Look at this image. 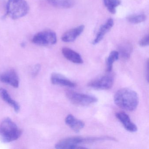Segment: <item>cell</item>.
<instances>
[{"instance_id":"obj_10","label":"cell","mask_w":149,"mask_h":149,"mask_svg":"<svg viewBox=\"0 0 149 149\" xmlns=\"http://www.w3.org/2000/svg\"><path fill=\"white\" fill-rule=\"evenodd\" d=\"M84 29V26L81 25L69 30L63 35L61 38L62 40L66 42L74 41L83 33Z\"/></svg>"},{"instance_id":"obj_20","label":"cell","mask_w":149,"mask_h":149,"mask_svg":"<svg viewBox=\"0 0 149 149\" xmlns=\"http://www.w3.org/2000/svg\"><path fill=\"white\" fill-rule=\"evenodd\" d=\"M129 22L132 24H139L143 22L146 19V16L144 14L130 15L127 18Z\"/></svg>"},{"instance_id":"obj_19","label":"cell","mask_w":149,"mask_h":149,"mask_svg":"<svg viewBox=\"0 0 149 149\" xmlns=\"http://www.w3.org/2000/svg\"><path fill=\"white\" fill-rule=\"evenodd\" d=\"M104 4L111 14L116 13V8L121 4L120 0H103Z\"/></svg>"},{"instance_id":"obj_11","label":"cell","mask_w":149,"mask_h":149,"mask_svg":"<svg viewBox=\"0 0 149 149\" xmlns=\"http://www.w3.org/2000/svg\"><path fill=\"white\" fill-rule=\"evenodd\" d=\"M51 82L55 85L66 86L70 88H74L75 84L73 82L65 77L57 73H53L51 77Z\"/></svg>"},{"instance_id":"obj_22","label":"cell","mask_w":149,"mask_h":149,"mask_svg":"<svg viewBox=\"0 0 149 149\" xmlns=\"http://www.w3.org/2000/svg\"><path fill=\"white\" fill-rule=\"evenodd\" d=\"M40 64H37V65H35L34 67L33 70V74H32L34 76L37 75L39 72H40Z\"/></svg>"},{"instance_id":"obj_6","label":"cell","mask_w":149,"mask_h":149,"mask_svg":"<svg viewBox=\"0 0 149 149\" xmlns=\"http://www.w3.org/2000/svg\"><path fill=\"white\" fill-rule=\"evenodd\" d=\"M85 140L86 137H70L59 141L55 147L57 149H86L85 147L79 146L80 144L86 143Z\"/></svg>"},{"instance_id":"obj_14","label":"cell","mask_w":149,"mask_h":149,"mask_svg":"<svg viewBox=\"0 0 149 149\" xmlns=\"http://www.w3.org/2000/svg\"><path fill=\"white\" fill-rule=\"evenodd\" d=\"M63 56L68 61L75 63L81 64L83 63L82 58L81 56L77 52L68 48H63L62 50Z\"/></svg>"},{"instance_id":"obj_4","label":"cell","mask_w":149,"mask_h":149,"mask_svg":"<svg viewBox=\"0 0 149 149\" xmlns=\"http://www.w3.org/2000/svg\"><path fill=\"white\" fill-rule=\"evenodd\" d=\"M66 94L68 99L76 105L87 106L97 101V98L94 96L72 91H66Z\"/></svg>"},{"instance_id":"obj_8","label":"cell","mask_w":149,"mask_h":149,"mask_svg":"<svg viewBox=\"0 0 149 149\" xmlns=\"http://www.w3.org/2000/svg\"><path fill=\"white\" fill-rule=\"evenodd\" d=\"M0 81L14 88H18L19 86V77L17 73L13 70H10L0 74Z\"/></svg>"},{"instance_id":"obj_7","label":"cell","mask_w":149,"mask_h":149,"mask_svg":"<svg viewBox=\"0 0 149 149\" xmlns=\"http://www.w3.org/2000/svg\"><path fill=\"white\" fill-rule=\"evenodd\" d=\"M114 78L110 75H105L89 83L88 85L96 89L108 90L112 87Z\"/></svg>"},{"instance_id":"obj_13","label":"cell","mask_w":149,"mask_h":149,"mask_svg":"<svg viewBox=\"0 0 149 149\" xmlns=\"http://www.w3.org/2000/svg\"><path fill=\"white\" fill-rule=\"evenodd\" d=\"M65 123L75 132H80L85 125L82 121L75 118L71 114L67 116L65 119Z\"/></svg>"},{"instance_id":"obj_21","label":"cell","mask_w":149,"mask_h":149,"mask_svg":"<svg viewBox=\"0 0 149 149\" xmlns=\"http://www.w3.org/2000/svg\"><path fill=\"white\" fill-rule=\"evenodd\" d=\"M149 44V35L145 36L143 39H141L139 42V45L141 47H144L148 46Z\"/></svg>"},{"instance_id":"obj_9","label":"cell","mask_w":149,"mask_h":149,"mask_svg":"<svg viewBox=\"0 0 149 149\" xmlns=\"http://www.w3.org/2000/svg\"><path fill=\"white\" fill-rule=\"evenodd\" d=\"M116 116L127 131L130 132H136L137 131L136 125L132 122L127 114L124 112H117Z\"/></svg>"},{"instance_id":"obj_5","label":"cell","mask_w":149,"mask_h":149,"mask_svg":"<svg viewBox=\"0 0 149 149\" xmlns=\"http://www.w3.org/2000/svg\"><path fill=\"white\" fill-rule=\"evenodd\" d=\"M57 42V37L54 32L46 30L38 33L33 38V42L42 46L54 45Z\"/></svg>"},{"instance_id":"obj_17","label":"cell","mask_w":149,"mask_h":149,"mask_svg":"<svg viewBox=\"0 0 149 149\" xmlns=\"http://www.w3.org/2000/svg\"><path fill=\"white\" fill-rule=\"evenodd\" d=\"M49 3L56 7L70 8L74 4V0H47Z\"/></svg>"},{"instance_id":"obj_15","label":"cell","mask_w":149,"mask_h":149,"mask_svg":"<svg viewBox=\"0 0 149 149\" xmlns=\"http://www.w3.org/2000/svg\"><path fill=\"white\" fill-rule=\"evenodd\" d=\"M0 96L4 101L13 108L15 112H18L19 111L20 109L19 104L11 97L8 91L5 89H0Z\"/></svg>"},{"instance_id":"obj_3","label":"cell","mask_w":149,"mask_h":149,"mask_svg":"<svg viewBox=\"0 0 149 149\" xmlns=\"http://www.w3.org/2000/svg\"><path fill=\"white\" fill-rule=\"evenodd\" d=\"M6 9L7 14L12 19H16L27 14L29 6L25 0H8Z\"/></svg>"},{"instance_id":"obj_18","label":"cell","mask_w":149,"mask_h":149,"mask_svg":"<svg viewBox=\"0 0 149 149\" xmlns=\"http://www.w3.org/2000/svg\"><path fill=\"white\" fill-rule=\"evenodd\" d=\"M119 56V54L118 51H113L110 54L106 60V72H110L111 71L113 63L118 60Z\"/></svg>"},{"instance_id":"obj_1","label":"cell","mask_w":149,"mask_h":149,"mask_svg":"<svg viewBox=\"0 0 149 149\" xmlns=\"http://www.w3.org/2000/svg\"><path fill=\"white\" fill-rule=\"evenodd\" d=\"M115 103L123 109L133 111L139 104V97L136 91L130 89L124 88L116 93L114 98Z\"/></svg>"},{"instance_id":"obj_23","label":"cell","mask_w":149,"mask_h":149,"mask_svg":"<svg viewBox=\"0 0 149 149\" xmlns=\"http://www.w3.org/2000/svg\"><path fill=\"white\" fill-rule=\"evenodd\" d=\"M146 79L147 82L149 81V61L147 60L146 62Z\"/></svg>"},{"instance_id":"obj_16","label":"cell","mask_w":149,"mask_h":149,"mask_svg":"<svg viewBox=\"0 0 149 149\" xmlns=\"http://www.w3.org/2000/svg\"><path fill=\"white\" fill-rule=\"evenodd\" d=\"M132 50V47L130 43H123L118 47L119 56L124 60H127L130 57Z\"/></svg>"},{"instance_id":"obj_2","label":"cell","mask_w":149,"mask_h":149,"mask_svg":"<svg viewBox=\"0 0 149 149\" xmlns=\"http://www.w3.org/2000/svg\"><path fill=\"white\" fill-rule=\"evenodd\" d=\"M22 131L16 124L10 118L3 120L0 126V136L4 143H9L19 139L21 136Z\"/></svg>"},{"instance_id":"obj_12","label":"cell","mask_w":149,"mask_h":149,"mask_svg":"<svg viewBox=\"0 0 149 149\" xmlns=\"http://www.w3.org/2000/svg\"><path fill=\"white\" fill-rule=\"evenodd\" d=\"M114 25V21L112 19H109L107 20L106 23L102 25L99 29V31L96 36L94 40L93 41V44L96 45L99 43L103 38L105 34L110 31Z\"/></svg>"}]
</instances>
